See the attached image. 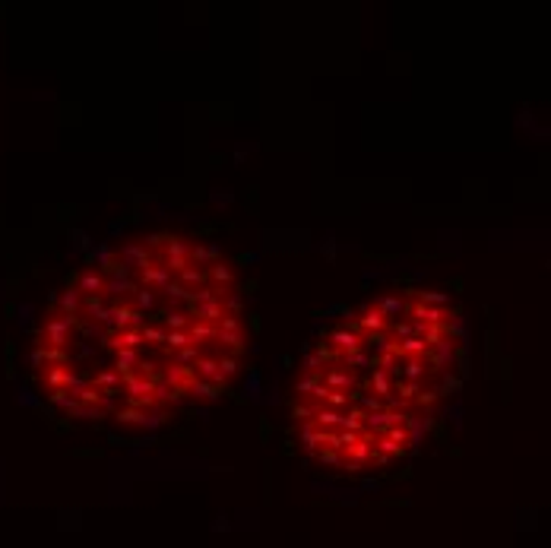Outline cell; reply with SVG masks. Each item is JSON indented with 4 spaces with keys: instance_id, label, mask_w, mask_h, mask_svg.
I'll use <instances>...</instances> for the list:
<instances>
[{
    "instance_id": "6da1fadb",
    "label": "cell",
    "mask_w": 551,
    "mask_h": 548,
    "mask_svg": "<svg viewBox=\"0 0 551 548\" xmlns=\"http://www.w3.org/2000/svg\"><path fill=\"white\" fill-rule=\"evenodd\" d=\"M330 342H333V349L339 352V358L349 355V352L364 349V336L358 333L355 327H336V330L330 333Z\"/></svg>"
},
{
    "instance_id": "7a4b0ae2",
    "label": "cell",
    "mask_w": 551,
    "mask_h": 548,
    "mask_svg": "<svg viewBox=\"0 0 551 548\" xmlns=\"http://www.w3.org/2000/svg\"><path fill=\"white\" fill-rule=\"evenodd\" d=\"M358 330H362L364 336H374V333H390V320H386L384 314H380L374 304H367L362 308V314H358Z\"/></svg>"
},
{
    "instance_id": "3957f363",
    "label": "cell",
    "mask_w": 551,
    "mask_h": 548,
    "mask_svg": "<svg viewBox=\"0 0 551 548\" xmlns=\"http://www.w3.org/2000/svg\"><path fill=\"white\" fill-rule=\"evenodd\" d=\"M374 308H377L380 314L390 320V327H393V323H399V317H403V314H409L412 304H406L403 295H380V298L374 301Z\"/></svg>"
},
{
    "instance_id": "277c9868",
    "label": "cell",
    "mask_w": 551,
    "mask_h": 548,
    "mask_svg": "<svg viewBox=\"0 0 551 548\" xmlns=\"http://www.w3.org/2000/svg\"><path fill=\"white\" fill-rule=\"evenodd\" d=\"M323 387H330V390H336V393H352L355 390V374H352L349 368H326L323 371Z\"/></svg>"
},
{
    "instance_id": "5b68a950",
    "label": "cell",
    "mask_w": 551,
    "mask_h": 548,
    "mask_svg": "<svg viewBox=\"0 0 551 548\" xmlns=\"http://www.w3.org/2000/svg\"><path fill=\"white\" fill-rule=\"evenodd\" d=\"M219 342H228V346L235 349V352L244 349V327H241V320H238V317H231V314L222 317V323H219Z\"/></svg>"
},
{
    "instance_id": "8992f818",
    "label": "cell",
    "mask_w": 551,
    "mask_h": 548,
    "mask_svg": "<svg viewBox=\"0 0 551 548\" xmlns=\"http://www.w3.org/2000/svg\"><path fill=\"white\" fill-rule=\"evenodd\" d=\"M194 374L200 377V381L213 384V387H226V377H222V371H219V358H216V355H203L200 362H196Z\"/></svg>"
},
{
    "instance_id": "52a82bcc",
    "label": "cell",
    "mask_w": 551,
    "mask_h": 548,
    "mask_svg": "<svg viewBox=\"0 0 551 548\" xmlns=\"http://www.w3.org/2000/svg\"><path fill=\"white\" fill-rule=\"evenodd\" d=\"M409 314H412L415 323H425V327H440V323H444V311L431 308V304H421V301L412 304Z\"/></svg>"
},
{
    "instance_id": "ba28073f",
    "label": "cell",
    "mask_w": 551,
    "mask_h": 548,
    "mask_svg": "<svg viewBox=\"0 0 551 548\" xmlns=\"http://www.w3.org/2000/svg\"><path fill=\"white\" fill-rule=\"evenodd\" d=\"M206 273H209V286L219 289V292H228V289L235 286V269H231L228 263H222V260L213 263V267H209Z\"/></svg>"
},
{
    "instance_id": "9c48e42d",
    "label": "cell",
    "mask_w": 551,
    "mask_h": 548,
    "mask_svg": "<svg viewBox=\"0 0 551 548\" xmlns=\"http://www.w3.org/2000/svg\"><path fill=\"white\" fill-rule=\"evenodd\" d=\"M343 418H345V412L330 409V406H317V412H314V425L326 431H339L343 428Z\"/></svg>"
},
{
    "instance_id": "30bf717a",
    "label": "cell",
    "mask_w": 551,
    "mask_h": 548,
    "mask_svg": "<svg viewBox=\"0 0 551 548\" xmlns=\"http://www.w3.org/2000/svg\"><path fill=\"white\" fill-rule=\"evenodd\" d=\"M190 340H194L196 346H203V342H216L219 340V323L194 320V327H190Z\"/></svg>"
},
{
    "instance_id": "8fae6325",
    "label": "cell",
    "mask_w": 551,
    "mask_h": 548,
    "mask_svg": "<svg viewBox=\"0 0 551 548\" xmlns=\"http://www.w3.org/2000/svg\"><path fill=\"white\" fill-rule=\"evenodd\" d=\"M393 390H396V387H393V374H390V371H380V368H374L371 371V393H377V396H390L393 393Z\"/></svg>"
},
{
    "instance_id": "7c38bea8",
    "label": "cell",
    "mask_w": 551,
    "mask_h": 548,
    "mask_svg": "<svg viewBox=\"0 0 551 548\" xmlns=\"http://www.w3.org/2000/svg\"><path fill=\"white\" fill-rule=\"evenodd\" d=\"M428 352H431V346H428L421 336H412V340H406V342H399V352L396 355L399 358H425Z\"/></svg>"
},
{
    "instance_id": "4fadbf2b",
    "label": "cell",
    "mask_w": 551,
    "mask_h": 548,
    "mask_svg": "<svg viewBox=\"0 0 551 548\" xmlns=\"http://www.w3.org/2000/svg\"><path fill=\"white\" fill-rule=\"evenodd\" d=\"M364 415H367V412L362 409V406L349 409V412H345V418H343V431H352V435H367V431H364Z\"/></svg>"
},
{
    "instance_id": "5bb4252c",
    "label": "cell",
    "mask_w": 551,
    "mask_h": 548,
    "mask_svg": "<svg viewBox=\"0 0 551 548\" xmlns=\"http://www.w3.org/2000/svg\"><path fill=\"white\" fill-rule=\"evenodd\" d=\"M187 393L196 396V399H216V396H219V387H213V384H206V381H200V377H196V381L190 384Z\"/></svg>"
},
{
    "instance_id": "9a60e30c",
    "label": "cell",
    "mask_w": 551,
    "mask_h": 548,
    "mask_svg": "<svg viewBox=\"0 0 551 548\" xmlns=\"http://www.w3.org/2000/svg\"><path fill=\"white\" fill-rule=\"evenodd\" d=\"M371 364H374V362L364 355V349H358V352H349V355H343V368H349V371H352V368H355V371H358V368H371Z\"/></svg>"
},
{
    "instance_id": "2e32d148",
    "label": "cell",
    "mask_w": 551,
    "mask_h": 548,
    "mask_svg": "<svg viewBox=\"0 0 551 548\" xmlns=\"http://www.w3.org/2000/svg\"><path fill=\"white\" fill-rule=\"evenodd\" d=\"M321 384H323V374H308V377H301V381H298L295 384V390H298V393H308V396H314V390L317 387H321Z\"/></svg>"
},
{
    "instance_id": "e0dca14e",
    "label": "cell",
    "mask_w": 551,
    "mask_h": 548,
    "mask_svg": "<svg viewBox=\"0 0 551 548\" xmlns=\"http://www.w3.org/2000/svg\"><path fill=\"white\" fill-rule=\"evenodd\" d=\"M358 406L371 415V412H384L386 406H384V396H377V393H367V396H358Z\"/></svg>"
},
{
    "instance_id": "ac0fdd59",
    "label": "cell",
    "mask_w": 551,
    "mask_h": 548,
    "mask_svg": "<svg viewBox=\"0 0 551 548\" xmlns=\"http://www.w3.org/2000/svg\"><path fill=\"white\" fill-rule=\"evenodd\" d=\"M349 403H352L349 393H336V390H330V393H326V399H323V406H330V409H339V412H343Z\"/></svg>"
},
{
    "instance_id": "d6986e66",
    "label": "cell",
    "mask_w": 551,
    "mask_h": 548,
    "mask_svg": "<svg viewBox=\"0 0 551 548\" xmlns=\"http://www.w3.org/2000/svg\"><path fill=\"white\" fill-rule=\"evenodd\" d=\"M238 368H241V364H238V358L235 355H222L219 358V371H222V377H226V381H228V377H235L238 374Z\"/></svg>"
},
{
    "instance_id": "ffe728a7",
    "label": "cell",
    "mask_w": 551,
    "mask_h": 548,
    "mask_svg": "<svg viewBox=\"0 0 551 548\" xmlns=\"http://www.w3.org/2000/svg\"><path fill=\"white\" fill-rule=\"evenodd\" d=\"M396 393L403 403H409V399L418 396V384H412V381H403V384H396Z\"/></svg>"
},
{
    "instance_id": "44dd1931",
    "label": "cell",
    "mask_w": 551,
    "mask_h": 548,
    "mask_svg": "<svg viewBox=\"0 0 551 548\" xmlns=\"http://www.w3.org/2000/svg\"><path fill=\"white\" fill-rule=\"evenodd\" d=\"M418 301L431 304V308H440V304H447V295L444 292H418Z\"/></svg>"
},
{
    "instance_id": "7402d4cb",
    "label": "cell",
    "mask_w": 551,
    "mask_h": 548,
    "mask_svg": "<svg viewBox=\"0 0 551 548\" xmlns=\"http://www.w3.org/2000/svg\"><path fill=\"white\" fill-rule=\"evenodd\" d=\"M317 459H321V463H330V466H339V463H343V453H339V450H330V447H323L321 453H317Z\"/></svg>"
},
{
    "instance_id": "603a6c76",
    "label": "cell",
    "mask_w": 551,
    "mask_h": 548,
    "mask_svg": "<svg viewBox=\"0 0 551 548\" xmlns=\"http://www.w3.org/2000/svg\"><path fill=\"white\" fill-rule=\"evenodd\" d=\"M434 355H438V364L444 368V364L450 362V342H447V340H440L438 346H434Z\"/></svg>"
}]
</instances>
